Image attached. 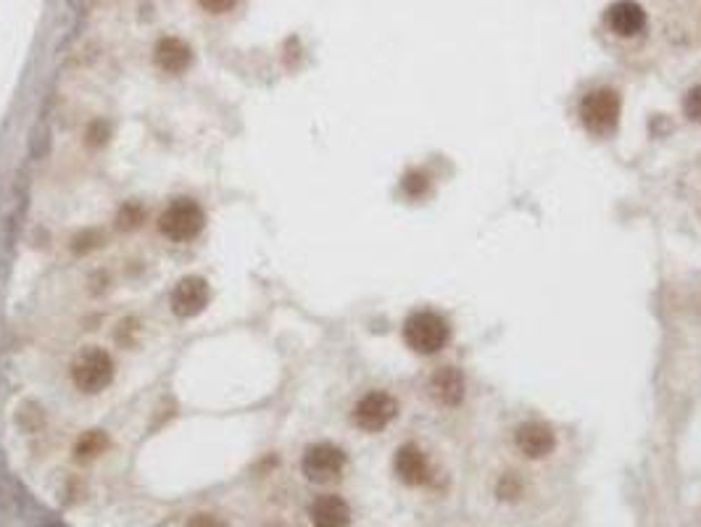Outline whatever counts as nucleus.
I'll list each match as a JSON object with an SVG mask.
<instances>
[{
  "instance_id": "15",
  "label": "nucleus",
  "mask_w": 701,
  "mask_h": 527,
  "mask_svg": "<svg viewBox=\"0 0 701 527\" xmlns=\"http://www.w3.org/2000/svg\"><path fill=\"white\" fill-rule=\"evenodd\" d=\"M683 111L691 122H701V85L691 87L683 98Z\"/></svg>"
},
{
  "instance_id": "19",
  "label": "nucleus",
  "mask_w": 701,
  "mask_h": 527,
  "mask_svg": "<svg viewBox=\"0 0 701 527\" xmlns=\"http://www.w3.org/2000/svg\"><path fill=\"white\" fill-rule=\"evenodd\" d=\"M185 527H227L219 517H214V514H196V517H190V522Z\"/></svg>"
},
{
  "instance_id": "14",
  "label": "nucleus",
  "mask_w": 701,
  "mask_h": 527,
  "mask_svg": "<svg viewBox=\"0 0 701 527\" xmlns=\"http://www.w3.org/2000/svg\"><path fill=\"white\" fill-rule=\"evenodd\" d=\"M105 446H108V438H105L101 430H90V432H85L79 441H77V446H74V454L79 461H90V459H96L98 454H104Z\"/></svg>"
},
{
  "instance_id": "13",
  "label": "nucleus",
  "mask_w": 701,
  "mask_h": 527,
  "mask_svg": "<svg viewBox=\"0 0 701 527\" xmlns=\"http://www.w3.org/2000/svg\"><path fill=\"white\" fill-rule=\"evenodd\" d=\"M430 393L443 406H459L464 398V375L456 367H441L430 377Z\"/></svg>"
},
{
  "instance_id": "11",
  "label": "nucleus",
  "mask_w": 701,
  "mask_h": 527,
  "mask_svg": "<svg viewBox=\"0 0 701 527\" xmlns=\"http://www.w3.org/2000/svg\"><path fill=\"white\" fill-rule=\"evenodd\" d=\"M309 520L314 527H349L350 525V506L341 495H319L309 506Z\"/></svg>"
},
{
  "instance_id": "1",
  "label": "nucleus",
  "mask_w": 701,
  "mask_h": 527,
  "mask_svg": "<svg viewBox=\"0 0 701 527\" xmlns=\"http://www.w3.org/2000/svg\"><path fill=\"white\" fill-rule=\"evenodd\" d=\"M204 224H206V214L190 198H177L175 204H169L159 216L161 235L175 243H187V241L198 238Z\"/></svg>"
},
{
  "instance_id": "10",
  "label": "nucleus",
  "mask_w": 701,
  "mask_h": 527,
  "mask_svg": "<svg viewBox=\"0 0 701 527\" xmlns=\"http://www.w3.org/2000/svg\"><path fill=\"white\" fill-rule=\"evenodd\" d=\"M393 467H396L398 480L406 483V486H424L427 477H430V461H427L420 446H414V443H406L396 451Z\"/></svg>"
},
{
  "instance_id": "4",
  "label": "nucleus",
  "mask_w": 701,
  "mask_h": 527,
  "mask_svg": "<svg viewBox=\"0 0 701 527\" xmlns=\"http://www.w3.org/2000/svg\"><path fill=\"white\" fill-rule=\"evenodd\" d=\"M580 119L594 135H609L620 119V95L609 87L588 93L580 104Z\"/></svg>"
},
{
  "instance_id": "18",
  "label": "nucleus",
  "mask_w": 701,
  "mask_h": 527,
  "mask_svg": "<svg viewBox=\"0 0 701 527\" xmlns=\"http://www.w3.org/2000/svg\"><path fill=\"white\" fill-rule=\"evenodd\" d=\"M201 5L211 14H227L238 5V0H201Z\"/></svg>"
},
{
  "instance_id": "8",
  "label": "nucleus",
  "mask_w": 701,
  "mask_h": 527,
  "mask_svg": "<svg viewBox=\"0 0 701 527\" xmlns=\"http://www.w3.org/2000/svg\"><path fill=\"white\" fill-rule=\"evenodd\" d=\"M514 443L527 459L549 457L557 446L554 430L546 422H525L514 432Z\"/></svg>"
},
{
  "instance_id": "9",
  "label": "nucleus",
  "mask_w": 701,
  "mask_h": 527,
  "mask_svg": "<svg viewBox=\"0 0 701 527\" xmlns=\"http://www.w3.org/2000/svg\"><path fill=\"white\" fill-rule=\"evenodd\" d=\"M606 24L620 37L641 35L646 30V11L635 0H617L606 11Z\"/></svg>"
},
{
  "instance_id": "6",
  "label": "nucleus",
  "mask_w": 701,
  "mask_h": 527,
  "mask_svg": "<svg viewBox=\"0 0 701 527\" xmlns=\"http://www.w3.org/2000/svg\"><path fill=\"white\" fill-rule=\"evenodd\" d=\"M398 414V401L386 390H372L353 406V424L364 432H380Z\"/></svg>"
},
{
  "instance_id": "2",
  "label": "nucleus",
  "mask_w": 701,
  "mask_h": 527,
  "mask_svg": "<svg viewBox=\"0 0 701 527\" xmlns=\"http://www.w3.org/2000/svg\"><path fill=\"white\" fill-rule=\"evenodd\" d=\"M404 341L412 351L438 353L449 343V324L435 312H414L404 322Z\"/></svg>"
},
{
  "instance_id": "17",
  "label": "nucleus",
  "mask_w": 701,
  "mask_h": 527,
  "mask_svg": "<svg viewBox=\"0 0 701 527\" xmlns=\"http://www.w3.org/2000/svg\"><path fill=\"white\" fill-rule=\"evenodd\" d=\"M424 187H427V179H424V175H420V172H412V175L404 179V190L412 193V195H420Z\"/></svg>"
},
{
  "instance_id": "3",
  "label": "nucleus",
  "mask_w": 701,
  "mask_h": 527,
  "mask_svg": "<svg viewBox=\"0 0 701 527\" xmlns=\"http://www.w3.org/2000/svg\"><path fill=\"white\" fill-rule=\"evenodd\" d=\"M71 377L82 393H101L114 380V361L104 349H87L74 359Z\"/></svg>"
},
{
  "instance_id": "5",
  "label": "nucleus",
  "mask_w": 701,
  "mask_h": 527,
  "mask_svg": "<svg viewBox=\"0 0 701 527\" xmlns=\"http://www.w3.org/2000/svg\"><path fill=\"white\" fill-rule=\"evenodd\" d=\"M301 469H304L309 483L330 486V483L341 480V475L346 469V454L332 443H316V446L306 449Z\"/></svg>"
},
{
  "instance_id": "12",
  "label": "nucleus",
  "mask_w": 701,
  "mask_h": 527,
  "mask_svg": "<svg viewBox=\"0 0 701 527\" xmlns=\"http://www.w3.org/2000/svg\"><path fill=\"white\" fill-rule=\"evenodd\" d=\"M156 64L167 74H182L193 64V50L179 37H161L156 45Z\"/></svg>"
},
{
  "instance_id": "7",
  "label": "nucleus",
  "mask_w": 701,
  "mask_h": 527,
  "mask_svg": "<svg viewBox=\"0 0 701 527\" xmlns=\"http://www.w3.org/2000/svg\"><path fill=\"white\" fill-rule=\"evenodd\" d=\"M209 304V282L204 277H182L172 290V312L182 319L198 316Z\"/></svg>"
},
{
  "instance_id": "16",
  "label": "nucleus",
  "mask_w": 701,
  "mask_h": 527,
  "mask_svg": "<svg viewBox=\"0 0 701 527\" xmlns=\"http://www.w3.org/2000/svg\"><path fill=\"white\" fill-rule=\"evenodd\" d=\"M142 219V211L138 206H127V209L119 214V227H127V230H132V227H138Z\"/></svg>"
}]
</instances>
